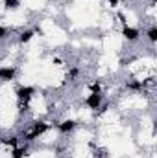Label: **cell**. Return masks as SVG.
<instances>
[{"instance_id":"obj_9","label":"cell","mask_w":157,"mask_h":158,"mask_svg":"<svg viewBox=\"0 0 157 158\" xmlns=\"http://www.w3.org/2000/svg\"><path fill=\"white\" fill-rule=\"evenodd\" d=\"M126 86H128V90H133V92H142L144 83H142V79H131V81H128V83H126Z\"/></svg>"},{"instance_id":"obj_8","label":"cell","mask_w":157,"mask_h":158,"mask_svg":"<svg viewBox=\"0 0 157 158\" xmlns=\"http://www.w3.org/2000/svg\"><path fill=\"white\" fill-rule=\"evenodd\" d=\"M0 143H4V145H7V147H17V145H20V136L19 134H7V136H4V138H0Z\"/></svg>"},{"instance_id":"obj_15","label":"cell","mask_w":157,"mask_h":158,"mask_svg":"<svg viewBox=\"0 0 157 158\" xmlns=\"http://www.w3.org/2000/svg\"><path fill=\"white\" fill-rule=\"evenodd\" d=\"M78 76H79V68L74 66V68H70V70H69V79H70V81H74Z\"/></svg>"},{"instance_id":"obj_2","label":"cell","mask_w":157,"mask_h":158,"mask_svg":"<svg viewBox=\"0 0 157 158\" xmlns=\"http://www.w3.org/2000/svg\"><path fill=\"white\" fill-rule=\"evenodd\" d=\"M15 94H17V101H19V105H20V107H24V110H26V107L30 105L32 98L35 96V86L20 85V86L15 90Z\"/></svg>"},{"instance_id":"obj_5","label":"cell","mask_w":157,"mask_h":158,"mask_svg":"<svg viewBox=\"0 0 157 158\" xmlns=\"http://www.w3.org/2000/svg\"><path fill=\"white\" fill-rule=\"evenodd\" d=\"M76 127H78V123H76V119H72V118H67L63 121L56 123V129L59 131V134H70V132H74Z\"/></svg>"},{"instance_id":"obj_4","label":"cell","mask_w":157,"mask_h":158,"mask_svg":"<svg viewBox=\"0 0 157 158\" xmlns=\"http://www.w3.org/2000/svg\"><path fill=\"white\" fill-rule=\"evenodd\" d=\"M122 37L128 40V42H137V40L141 39V30L135 28V26L124 24V26H122Z\"/></svg>"},{"instance_id":"obj_13","label":"cell","mask_w":157,"mask_h":158,"mask_svg":"<svg viewBox=\"0 0 157 158\" xmlns=\"http://www.w3.org/2000/svg\"><path fill=\"white\" fill-rule=\"evenodd\" d=\"M89 90L91 92H94V94H102V83L96 79V81H92L91 85H89Z\"/></svg>"},{"instance_id":"obj_11","label":"cell","mask_w":157,"mask_h":158,"mask_svg":"<svg viewBox=\"0 0 157 158\" xmlns=\"http://www.w3.org/2000/svg\"><path fill=\"white\" fill-rule=\"evenodd\" d=\"M20 7V0H4V9L7 11H15Z\"/></svg>"},{"instance_id":"obj_6","label":"cell","mask_w":157,"mask_h":158,"mask_svg":"<svg viewBox=\"0 0 157 158\" xmlns=\"http://www.w3.org/2000/svg\"><path fill=\"white\" fill-rule=\"evenodd\" d=\"M17 79V68L11 66V64H6V66H0V81L4 83H11Z\"/></svg>"},{"instance_id":"obj_1","label":"cell","mask_w":157,"mask_h":158,"mask_svg":"<svg viewBox=\"0 0 157 158\" xmlns=\"http://www.w3.org/2000/svg\"><path fill=\"white\" fill-rule=\"evenodd\" d=\"M50 123H46V121H34V123H30V127L28 129H24L19 136H20V140H24L26 143H32V142H35L37 138H41L43 134H46L48 131H50Z\"/></svg>"},{"instance_id":"obj_16","label":"cell","mask_w":157,"mask_h":158,"mask_svg":"<svg viewBox=\"0 0 157 158\" xmlns=\"http://www.w3.org/2000/svg\"><path fill=\"white\" fill-rule=\"evenodd\" d=\"M34 33H35V35H39V37L44 35V31H43V28H41V26H35V28H34Z\"/></svg>"},{"instance_id":"obj_12","label":"cell","mask_w":157,"mask_h":158,"mask_svg":"<svg viewBox=\"0 0 157 158\" xmlns=\"http://www.w3.org/2000/svg\"><path fill=\"white\" fill-rule=\"evenodd\" d=\"M146 39L150 40V44H155L157 42V28L155 26H150L146 30Z\"/></svg>"},{"instance_id":"obj_17","label":"cell","mask_w":157,"mask_h":158,"mask_svg":"<svg viewBox=\"0 0 157 158\" xmlns=\"http://www.w3.org/2000/svg\"><path fill=\"white\" fill-rule=\"evenodd\" d=\"M107 2H109V6H111V7H117L118 4H120V0H107Z\"/></svg>"},{"instance_id":"obj_7","label":"cell","mask_w":157,"mask_h":158,"mask_svg":"<svg viewBox=\"0 0 157 158\" xmlns=\"http://www.w3.org/2000/svg\"><path fill=\"white\" fill-rule=\"evenodd\" d=\"M30 143H26L24 142V145H17V147H13L11 149V153H9V156L11 158H26L30 153Z\"/></svg>"},{"instance_id":"obj_3","label":"cell","mask_w":157,"mask_h":158,"mask_svg":"<svg viewBox=\"0 0 157 158\" xmlns=\"http://www.w3.org/2000/svg\"><path fill=\"white\" fill-rule=\"evenodd\" d=\"M83 103H85V107H87L89 110H100V107L104 105V94H94V92H91V94L83 99Z\"/></svg>"},{"instance_id":"obj_14","label":"cell","mask_w":157,"mask_h":158,"mask_svg":"<svg viewBox=\"0 0 157 158\" xmlns=\"http://www.w3.org/2000/svg\"><path fill=\"white\" fill-rule=\"evenodd\" d=\"M7 35H9V28L4 26V24H0V40H4Z\"/></svg>"},{"instance_id":"obj_10","label":"cell","mask_w":157,"mask_h":158,"mask_svg":"<svg viewBox=\"0 0 157 158\" xmlns=\"http://www.w3.org/2000/svg\"><path fill=\"white\" fill-rule=\"evenodd\" d=\"M34 37H35L34 30H22V31L19 33V42H20V44H28Z\"/></svg>"}]
</instances>
